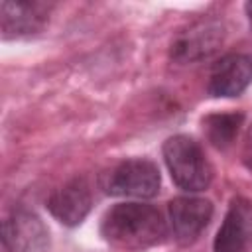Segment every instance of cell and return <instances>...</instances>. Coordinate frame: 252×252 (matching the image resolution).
Instances as JSON below:
<instances>
[{
    "label": "cell",
    "mask_w": 252,
    "mask_h": 252,
    "mask_svg": "<svg viewBox=\"0 0 252 252\" xmlns=\"http://www.w3.org/2000/svg\"><path fill=\"white\" fill-rule=\"evenodd\" d=\"M242 120H244V116L240 112L211 114V116H207L203 120V130H205L207 140L215 148L226 150L234 142V138H236V134H238V130L242 126Z\"/></svg>",
    "instance_id": "obj_11"
},
{
    "label": "cell",
    "mask_w": 252,
    "mask_h": 252,
    "mask_svg": "<svg viewBox=\"0 0 252 252\" xmlns=\"http://www.w3.org/2000/svg\"><path fill=\"white\" fill-rule=\"evenodd\" d=\"M252 242V203L232 199L224 220L215 236L213 252H246Z\"/></svg>",
    "instance_id": "obj_8"
},
{
    "label": "cell",
    "mask_w": 252,
    "mask_h": 252,
    "mask_svg": "<svg viewBox=\"0 0 252 252\" xmlns=\"http://www.w3.org/2000/svg\"><path fill=\"white\" fill-rule=\"evenodd\" d=\"M2 244L8 252H45L49 230L33 211L14 209L2 222Z\"/></svg>",
    "instance_id": "obj_4"
},
{
    "label": "cell",
    "mask_w": 252,
    "mask_h": 252,
    "mask_svg": "<svg viewBox=\"0 0 252 252\" xmlns=\"http://www.w3.org/2000/svg\"><path fill=\"white\" fill-rule=\"evenodd\" d=\"M163 159L173 183L183 191L197 193L211 185L213 167L203 148L193 138L185 134L167 138L163 144Z\"/></svg>",
    "instance_id": "obj_2"
},
{
    "label": "cell",
    "mask_w": 252,
    "mask_h": 252,
    "mask_svg": "<svg viewBox=\"0 0 252 252\" xmlns=\"http://www.w3.org/2000/svg\"><path fill=\"white\" fill-rule=\"evenodd\" d=\"M246 14H248V18H250V22H252V2L246 4Z\"/></svg>",
    "instance_id": "obj_13"
},
{
    "label": "cell",
    "mask_w": 252,
    "mask_h": 252,
    "mask_svg": "<svg viewBox=\"0 0 252 252\" xmlns=\"http://www.w3.org/2000/svg\"><path fill=\"white\" fill-rule=\"evenodd\" d=\"M159 169L144 158L124 159L102 177V189L116 197L152 199L159 191Z\"/></svg>",
    "instance_id": "obj_3"
},
{
    "label": "cell",
    "mask_w": 252,
    "mask_h": 252,
    "mask_svg": "<svg viewBox=\"0 0 252 252\" xmlns=\"http://www.w3.org/2000/svg\"><path fill=\"white\" fill-rule=\"evenodd\" d=\"M93 205L91 187L85 179L75 177L55 189L47 199L49 213L65 226H77L85 220Z\"/></svg>",
    "instance_id": "obj_10"
},
{
    "label": "cell",
    "mask_w": 252,
    "mask_h": 252,
    "mask_svg": "<svg viewBox=\"0 0 252 252\" xmlns=\"http://www.w3.org/2000/svg\"><path fill=\"white\" fill-rule=\"evenodd\" d=\"M224 39V28L217 20H199L183 30L171 45V57L179 63H195L213 55Z\"/></svg>",
    "instance_id": "obj_6"
},
{
    "label": "cell",
    "mask_w": 252,
    "mask_h": 252,
    "mask_svg": "<svg viewBox=\"0 0 252 252\" xmlns=\"http://www.w3.org/2000/svg\"><path fill=\"white\" fill-rule=\"evenodd\" d=\"M242 161L248 169H252V126L248 128V134H246V140L242 146Z\"/></svg>",
    "instance_id": "obj_12"
},
{
    "label": "cell",
    "mask_w": 252,
    "mask_h": 252,
    "mask_svg": "<svg viewBox=\"0 0 252 252\" xmlns=\"http://www.w3.org/2000/svg\"><path fill=\"white\" fill-rule=\"evenodd\" d=\"M51 12L47 2H30V0H4L0 4V30L6 39L24 37L37 33Z\"/></svg>",
    "instance_id": "obj_7"
},
{
    "label": "cell",
    "mask_w": 252,
    "mask_h": 252,
    "mask_svg": "<svg viewBox=\"0 0 252 252\" xmlns=\"http://www.w3.org/2000/svg\"><path fill=\"white\" fill-rule=\"evenodd\" d=\"M169 228L179 244L195 242L213 219V203L203 197L183 195L169 201Z\"/></svg>",
    "instance_id": "obj_5"
},
{
    "label": "cell",
    "mask_w": 252,
    "mask_h": 252,
    "mask_svg": "<svg viewBox=\"0 0 252 252\" xmlns=\"http://www.w3.org/2000/svg\"><path fill=\"white\" fill-rule=\"evenodd\" d=\"M252 83V57L244 53H228L220 57L209 77L211 96L232 98L246 91Z\"/></svg>",
    "instance_id": "obj_9"
},
{
    "label": "cell",
    "mask_w": 252,
    "mask_h": 252,
    "mask_svg": "<svg viewBox=\"0 0 252 252\" xmlns=\"http://www.w3.org/2000/svg\"><path fill=\"white\" fill-rule=\"evenodd\" d=\"M100 234L116 248L146 250L163 242L167 236V224L154 205L136 201L118 203L104 213Z\"/></svg>",
    "instance_id": "obj_1"
}]
</instances>
